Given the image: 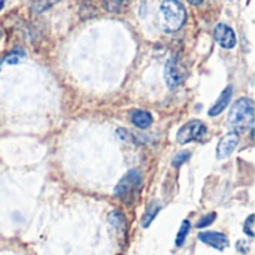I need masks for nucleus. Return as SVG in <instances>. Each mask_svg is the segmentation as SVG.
Masks as SVG:
<instances>
[{"label":"nucleus","mask_w":255,"mask_h":255,"mask_svg":"<svg viewBox=\"0 0 255 255\" xmlns=\"http://www.w3.org/2000/svg\"><path fill=\"white\" fill-rule=\"evenodd\" d=\"M164 79L170 90L178 88L185 79V67L178 55H173L167 60L164 67Z\"/></svg>","instance_id":"5"},{"label":"nucleus","mask_w":255,"mask_h":255,"mask_svg":"<svg viewBox=\"0 0 255 255\" xmlns=\"http://www.w3.org/2000/svg\"><path fill=\"white\" fill-rule=\"evenodd\" d=\"M190 155H191V152L190 151H184V152H179L175 158H173V161H172V164H173V167H179L181 164H184L188 158H190Z\"/></svg>","instance_id":"18"},{"label":"nucleus","mask_w":255,"mask_h":255,"mask_svg":"<svg viewBox=\"0 0 255 255\" xmlns=\"http://www.w3.org/2000/svg\"><path fill=\"white\" fill-rule=\"evenodd\" d=\"M229 123L233 127L235 133H247L253 130L254 126V102L248 97L239 99L230 109Z\"/></svg>","instance_id":"1"},{"label":"nucleus","mask_w":255,"mask_h":255,"mask_svg":"<svg viewBox=\"0 0 255 255\" xmlns=\"http://www.w3.org/2000/svg\"><path fill=\"white\" fill-rule=\"evenodd\" d=\"M214 37L217 40V43L224 48V49H233L236 46V33L232 27H229L227 24L224 22H220L215 25L214 28Z\"/></svg>","instance_id":"6"},{"label":"nucleus","mask_w":255,"mask_h":255,"mask_svg":"<svg viewBox=\"0 0 255 255\" xmlns=\"http://www.w3.org/2000/svg\"><path fill=\"white\" fill-rule=\"evenodd\" d=\"M232 94H233V88L232 87H227L221 94H220V97H218V100L214 103V106L209 109V115L211 117H217V115H220L227 106H229V103H230V99H232Z\"/></svg>","instance_id":"9"},{"label":"nucleus","mask_w":255,"mask_h":255,"mask_svg":"<svg viewBox=\"0 0 255 255\" xmlns=\"http://www.w3.org/2000/svg\"><path fill=\"white\" fill-rule=\"evenodd\" d=\"M160 209H161V206H160L157 202H152V203L149 205V208L146 209V212H145V215H143V220H142V226H143L145 229H148V227L151 226V223L154 221V218L157 217V214L160 212Z\"/></svg>","instance_id":"13"},{"label":"nucleus","mask_w":255,"mask_h":255,"mask_svg":"<svg viewBox=\"0 0 255 255\" xmlns=\"http://www.w3.org/2000/svg\"><path fill=\"white\" fill-rule=\"evenodd\" d=\"M215 218H217V215L212 212V214H209V215H206V217H203L199 223H197V227L199 229H205V227H208V226H211L214 221H215Z\"/></svg>","instance_id":"20"},{"label":"nucleus","mask_w":255,"mask_h":255,"mask_svg":"<svg viewBox=\"0 0 255 255\" xmlns=\"http://www.w3.org/2000/svg\"><path fill=\"white\" fill-rule=\"evenodd\" d=\"M248 250H250V248H248V244H247V242H242V241L238 242V251H239V253H248Z\"/></svg>","instance_id":"21"},{"label":"nucleus","mask_w":255,"mask_h":255,"mask_svg":"<svg viewBox=\"0 0 255 255\" xmlns=\"http://www.w3.org/2000/svg\"><path fill=\"white\" fill-rule=\"evenodd\" d=\"M188 3H190V4H193V6H199V4H202V3H203V0H188Z\"/></svg>","instance_id":"22"},{"label":"nucleus","mask_w":255,"mask_h":255,"mask_svg":"<svg viewBox=\"0 0 255 255\" xmlns=\"http://www.w3.org/2000/svg\"><path fill=\"white\" fill-rule=\"evenodd\" d=\"M109 224L114 227L115 232H118V233H126L127 223H126V217L123 215V212H120V211L111 212V214H109Z\"/></svg>","instance_id":"11"},{"label":"nucleus","mask_w":255,"mask_h":255,"mask_svg":"<svg viewBox=\"0 0 255 255\" xmlns=\"http://www.w3.org/2000/svg\"><path fill=\"white\" fill-rule=\"evenodd\" d=\"M130 120H131V123H133L136 127H139V128H148V127L152 124V115H151L149 112L140 111V109L133 111L131 115H130Z\"/></svg>","instance_id":"10"},{"label":"nucleus","mask_w":255,"mask_h":255,"mask_svg":"<svg viewBox=\"0 0 255 255\" xmlns=\"http://www.w3.org/2000/svg\"><path fill=\"white\" fill-rule=\"evenodd\" d=\"M160 12L163 15L164 28L169 33L178 31L185 24L187 10L179 0H164L160 6Z\"/></svg>","instance_id":"3"},{"label":"nucleus","mask_w":255,"mask_h":255,"mask_svg":"<svg viewBox=\"0 0 255 255\" xmlns=\"http://www.w3.org/2000/svg\"><path fill=\"white\" fill-rule=\"evenodd\" d=\"M0 36H1V33H0Z\"/></svg>","instance_id":"24"},{"label":"nucleus","mask_w":255,"mask_h":255,"mask_svg":"<svg viewBox=\"0 0 255 255\" xmlns=\"http://www.w3.org/2000/svg\"><path fill=\"white\" fill-rule=\"evenodd\" d=\"M199 239H200L203 244H206V245H209V247H212V248H215V250H218V251H223V250H226V248L229 247V239H227V236L223 235V233H217V232H203V233L199 235Z\"/></svg>","instance_id":"8"},{"label":"nucleus","mask_w":255,"mask_h":255,"mask_svg":"<svg viewBox=\"0 0 255 255\" xmlns=\"http://www.w3.org/2000/svg\"><path fill=\"white\" fill-rule=\"evenodd\" d=\"M244 232L245 235H248L250 238H254L255 232H254V215H250L244 224Z\"/></svg>","instance_id":"19"},{"label":"nucleus","mask_w":255,"mask_h":255,"mask_svg":"<svg viewBox=\"0 0 255 255\" xmlns=\"http://www.w3.org/2000/svg\"><path fill=\"white\" fill-rule=\"evenodd\" d=\"M190 229H191V224H190V221L185 220V221L182 223L179 232H178V236H176V247H182V245H184V242H185V239H187V236H188V233H190Z\"/></svg>","instance_id":"14"},{"label":"nucleus","mask_w":255,"mask_h":255,"mask_svg":"<svg viewBox=\"0 0 255 255\" xmlns=\"http://www.w3.org/2000/svg\"><path fill=\"white\" fill-rule=\"evenodd\" d=\"M239 140H241V137H239V134L235 133V131L226 134V136L220 140V143H218V146H217V157H218V160L227 158V157L238 148Z\"/></svg>","instance_id":"7"},{"label":"nucleus","mask_w":255,"mask_h":255,"mask_svg":"<svg viewBox=\"0 0 255 255\" xmlns=\"http://www.w3.org/2000/svg\"><path fill=\"white\" fill-rule=\"evenodd\" d=\"M3 4H4V0H0V10H1V7H3Z\"/></svg>","instance_id":"23"},{"label":"nucleus","mask_w":255,"mask_h":255,"mask_svg":"<svg viewBox=\"0 0 255 255\" xmlns=\"http://www.w3.org/2000/svg\"><path fill=\"white\" fill-rule=\"evenodd\" d=\"M142 185H143V176L140 173V170L137 169H133V170H128L123 178L121 181L117 184L115 187V196L126 205H133L137 197H139V193L142 190Z\"/></svg>","instance_id":"2"},{"label":"nucleus","mask_w":255,"mask_h":255,"mask_svg":"<svg viewBox=\"0 0 255 255\" xmlns=\"http://www.w3.org/2000/svg\"><path fill=\"white\" fill-rule=\"evenodd\" d=\"M117 137H118L121 142H124V143H136V142H137L136 136H133L127 128H118V130H117Z\"/></svg>","instance_id":"15"},{"label":"nucleus","mask_w":255,"mask_h":255,"mask_svg":"<svg viewBox=\"0 0 255 255\" xmlns=\"http://www.w3.org/2000/svg\"><path fill=\"white\" fill-rule=\"evenodd\" d=\"M24 57V52L21 49H13L9 55H6V58L3 60L6 64H16L19 63V60Z\"/></svg>","instance_id":"17"},{"label":"nucleus","mask_w":255,"mask_h":255,"mask_svg":"<svg viewBox=\"0 0 255 255\" xmlns=\"http://www.w3.org/2000/svg\"><path fill=\"white\" fill-rule=\"evenodd\" d=\"M58 0H34L33 3V10L34 12H43L48 7H51L52 4H55Z\"/></svg>","instance_id":"16"},{"label":"nucleus","mask_w":255,"mask_h":255,"mask_svg":"<svg viewBox=\"0 0 255 255\" xmlns=\"http://www.w3.org/2000/svg\"><path fill=\"white\" fill-rule=\"evenodd\" d=\"M206 136H208V127L202 121L193 120L179 128V131L176 134V140H178V143L185 145V143L193 142V140L202 142L206 139Z\"/></svg>","instance_id":"4"},{"label":"nucleus","mask_w":255,"mask_h":255,"mask_svg":"<svg viewBox=\"0 0 255 255\" xmlns=\"http://www.w3.org/2000/svg\"><path fill=\"white\" fill-rule=\"evenodd\" d=\"M128 4V0H103V7L112 13H121Z\"/></svg>","instance_id":"12"}]
</instances>
